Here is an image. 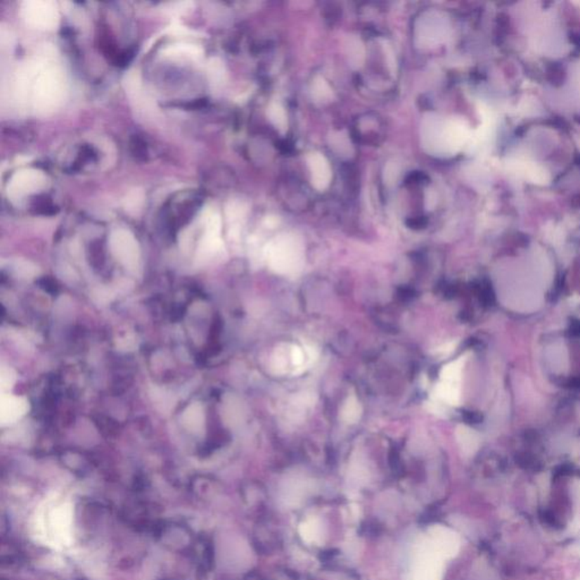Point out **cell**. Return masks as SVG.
Here are the masks:
<instances>
[{
  "mask_svg": "<svg viewBox=\"0 0 580 580\" xmlns=\"http://www.w3.org/2000/svg\"><path fill=\"white\" fill-rule=\"evenodd\" d=\"M14 91L18 103L37 114H49L64 100V75L56 65L33 59L18 68Z\"/></svg>",
  "mask_w": 580,
  "mask_h": 580,
  "instance_id": "1",
  "label": "cell"
},
{
  "mask_svg": "<svg viewBox=\"0 0 580 580\" xmlns=\"http://www.w3.org/2000/svg\"><path fill=\"white\" fill-rule=\"evenodd\" d=\"M266 257L272 270L278 273L296 274L303 268V244L296 237L285 235L270 244Z\"/></svg>",
  "mask_w": 580,
  "mask_h": 580,
  "instance_id": "2",
  "label": "cell"
},
{
  "mask_svg": "<svg viewBox=\"0 0 580 580\" xmlns=\"http://www.w3.org/2000/svg\"><path fill=\"white\" fill-rule=\"evenodd\" d=\"M21 12L25 22L35 29L53 31L58 27V9L53 1H47V0L24 1Z\"/></svg>",
  "mask_w": 580,
  "mask_h": 580,
  "instance_id": "3",
  "label": "cell"
},
{
  "mask_svg": "<svg viewBox=\"0 0 580 580\" xmlns=\"http://www.w3.org/2000/svg\"><path fill=\"white\" fill-rule=\"evenodd\" d=\"M111 252L127 268H135L140 259V247L134 235L126 229H116L109 239Z\"/></svg>",
  "mask_w": 580,
  "mask_h": 580,
  "instance_id": "4",
  "label": "cell"
},
{
  "mask_svg": "<svg viewBox=\"0 0 580 580\" xmlns=\"http://www.w3.org/2000/svg\"><path fill=\"white\" fill-rule=\"evenodd\" d=\"M46 183H47V177L41 170H20L9 181L7 193L13 200H18V198L29 195L31 193L41 190Z\"/></svg>",
  "mask_w": 580,
  "mask_h": 580,
  "instance_id": "5",
  "label": "cell"
},
{
  "mask_svg": "<svg viewBox=\"0 0 580 580\" xmlns=\"http://www.w3.org/2000/svg\"><path fill=\"white\" fill-rule=\"evenodd\" d=\"M442 562L444 559H441L425 542L415 561L413 580H441L444 569Z\"/></svg>",
  "mask_w": 580,
  "mask_h": 580,
  "instance_id": "6",
  "label": "cell"
},
{
  "mask_svg": "<svg viewBox=\"0 0 580 580\" xmlns=\"http://www.w3.org/2000/svg\"><path fill=\"white\" fill-rule=\"evenodd\" d=\"M426 543L441 559L444 560L455 557L460 546V541L457 534L444 526L432 528Z\"/></svg>",
  "mask_w": 580,
  "mask_h": 580,
  "instance_id": "7",
  "label": "cell"
},
{
  "mask_svg": "<svg viewBox=\"0 0 580 580\" xmlns=\"http://www.w3.org/2000/svg\"><path fill=\"white\" fill-rule=\"evenodd\" d=\"M27 411V400L20 397L5 396L1 397V404H0V420L1 425L6 426L14 424L16 420H20Z\"/></svg>",
  "mask_w": 580,
  "mask_h": 580,
  "instance_id": "8",
  "label": "cell"
},
{
  "mask_svg": "<svg viewBox=\"0 0 580 580\" xmlns=\"http://www.w3.org/2000/svg\"><path fill=\"white\" fill-rule=\"evenodd\" d=\"M309 166L312 169L315 186L318 188H324L327 186L330 179V169L326 159L320 155H313L309 161Z\"/></svg>",
  "mask_w": 580,
  "mask_h": 580,
  "instance_id": "9",
  "label": "cell"
},
{
  "mask_svg": "<svg viewBox=\"0 0 580 580\" xmlns=\"http://www.w3.org/2000/svg\"><path fill=\"white\" fill-rule=\"evenodd\" d=\"M456 435L458 444L466 455H472L478 449L479 437L474 430L464 425L458 426Z\"/></svg>",
  "mask_w": 580,
  "mask_h": 580,
  "instance_id": "10",
  "label": "cell"
},
{
  "mask_svg": "<svg viewBox=\"0 0 580 580\" xmlns=\"http://www.w3.org/2000/svg\"><path fill=\"white\" fill-rule=\"evenodd\" d=\"M466 362V356H461L453 362L446 364L440 373V380L444 382L455 383L460 385L461 375H463V368Z\"/></svg>",
  "mask_w": 580,
  "mask_h": 580,
  "instance_id": "11",
  "label": "cell"
},
{
  "mask_svg": "<svg viewBox=\"0 0 580 580\" xmlns=\"http://www.w3.org/2000/svg\"><path fill=\"white\" fill-rule=\"evenodd\" d=\"M164 53L165 55L172 56V57L183 56V57H190V58H198L203 51L195 44H179L167 48Z\"/></svg>",
  "mask_w": 580,
  "mask_h": 580,
  "instance_id": "12",
  "label": "cell"
},
{
  "mask_svg": "<svg viewBox=\"0 0 580 580\" xmlns=\"http://www.w3.org/2000/svg\"><path fill=\"white\" fill-rule=\"evenodd\" d=\"M361 414L362 407L359 405V400L356 399L355 396H350L342 408V418L347 423H355L356 420H359Z\"/></svg>",
  "mask_w": 580,
  "mask_h": 580,
  "instance_id": "13",
  "label": "cell"
},
{
  "mask_svg": "<svg viewBox=\"0 0 580 580\" xmlns=\"http://www.w3.org/2000/svg\"><path fill=\"white\" fill-rule=\"evenodd\" d=\"M143 201L144 194L142 191H131L127 198H125V210L133 214V216H136L142 210Z\"/></svg>",
  "mask_w": 580,
  "mask_h": 580,
  "instance_id": "14",
  "label": "cell"
},
{
  "mask_svg": "<svg viewBox=\"0 0 580 580\" xmlns=\"http://www.w3.org/2000/svg\"><path fill=\"white\" fill-rule=\"evenodd\" d=\"M569 91L574 101L580 105V59L572 66Z\"/></svg>",
  "mask_w": 580,
  "mask_h": 580,
  "instance_id": "15",
  "label": "cell"
},
{
  "mask_svg": "<svg viewBox=\"0 0 580 580\" xmlns=\"http://www.w3.org/2000/svg\"><path fill=\"white\" fill-rule=\"evenodd\" d=\"M224 66L221 63L219 62L218 59H212L210 64H209V76H210L211 82L212 84H218L221 83L224 79Z\"/></svg>",
  "mask_w": 580,
  "mask_h": 580,
  "instance_id": "16",
  "label": "cell"
},
{
  "mask_svg": "<svg viewBox=\"0 0 580 580\" xmlns=\"http://www.w3.org/2000/svg\"><path fill=\"white\" fill-rule=\"evenodd\" d=\"M15 381V375L13 373L12 370H3L1 372V388H3V391L5 389H11L12 387L13 383Z\"/></svg>",
  "mask_w": 580,
  "mask_h": 580,
  "instance_id": "17",
  "label": "cell"
},
{
  "mask_svg": "<svg viewBox=\"0 0 580 580\" xmlns=\"http://www.w3.org/2000/svg\"><path fill=\"white\" fill-rule=\"evenodd\" d=\"M578 580H580V579H578Z\"/></svg>",
  "mask_w": 580,
  "mask_h": 580,
  "instance_id": "18",
  "label": "cell"
}]
</instances>
